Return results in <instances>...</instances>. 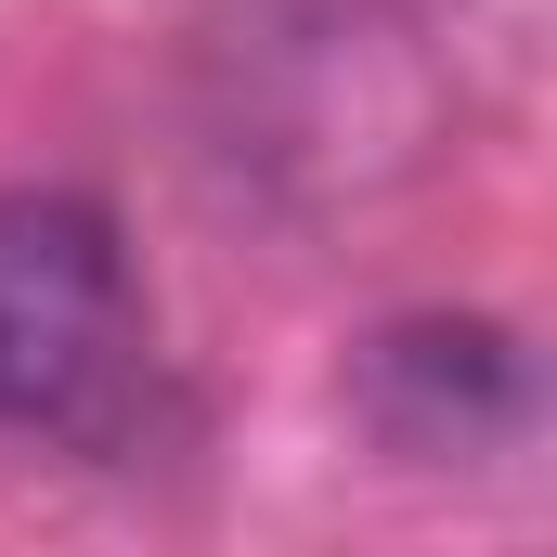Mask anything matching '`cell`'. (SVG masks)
I'll list each match as a JSON object with an SVG mask.
<instances>
[{
	"mask_svg": "<svg viewBox=\"0 0 557 557\" xmlns=\"http://www.w3.org/2000/svg\"><path fill=\"white\" fill-rule=\"evenodd\" d=\"M519 403H532V376H519V350L493 324H403V337H376V416L403 428L416 454H454L480 428H519Z\"/></svg>",
	"mask_w": 557,
	"mask_h": 557,
	"instance_id": "obj_2",
	"label": "cell"
},
{
	"mask_svg": "<svg viewBox=\"0 0 557 557\" xmlns=\"http://www.w3.org/2000/svg\"><path fill=\"white\" fill-rule=\"evenodd\" d=\"M143 416V285L104 208L0 195V441H117Z\"/></svg>",
	"mask_w": 557,
	"mask_h": 557,
	"instance_id": "obj_1",
	"label": "cell"
}]
</instances>
